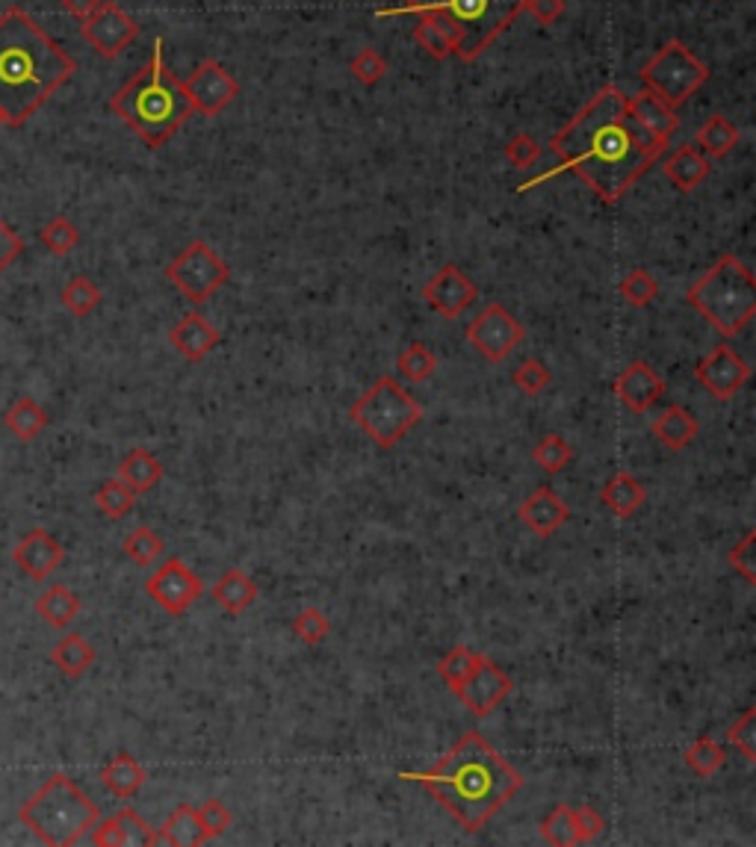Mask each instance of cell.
I'll return each instance as SVG.
<instances>
[{"label": "cell", "instance_id": "1", "mask_svg": "<svg viewBox=\"0 0 756 847\" xmlns=\"http://www.w3.org/2000/svg\"><path fill=\"white\" fill-rule=\"evenodd\" d=\"M562 162L532 181L520 183L527 192L555 174L574 172L591 187L606 204L621 201L627 192L651 172L668 145L653 143L627 110V95L618 87H603L550 143Z\"/></svg>", "mask_w": 756, "mask_h": 847}, {"label": "cell", "instance_id": "2", "mask_svg": "<svg viewBox=\"0 0 756 847\" xmlns=\"http://www.w3.org/2000/svg\"><path fill=\"white\" fill-rule=\"evenodd\" d=\"M429 791L467 833L490 824L508 800L523 789V777L479 733H464L431 771L403 773Z\"/></svg>", "mask_w": 756, "mask_h": 847}, {"label": "cell", "instance_id": "3", "mask_svg": "<svg viewBox=\"0 0 756 847\" xmlns=\"http://www.w3.org/2000/svg\"><path fill=\"white\" fill-rule=\"evenodd\" d=\"M75 75V59L21 7L0 15V118L24 127Z\"/></svg>", "mask_w": 756, "mask_h": 847}, {"label": "cell", "instance_id": "4", "mask_svg": "<svg viewBox=\"0 0 756 847\" xmlns=\"http://www.w3.org/2000/svg\"><path fill=\"white\" fill-rule=\"evenodd\" d=\"M110 110H113L151 151L163 148V145L181 131V124L190 118L192 106L190 101H187L181 80L166 68L163 38L154 42L148 66L115 92L113 101H110Z\"/></svg>", "mask_w": 756, "mask_h": 847}, {"label": "cell", "instance_id": "5", "mask_svg": "<svg viewBox=\"0 0 756 847\" xmlns=\"http://www.w3.org/2000/svg\"><path fill=\"white\" fill-rule=\"evenodd\" d=\"M527 0H405L391 10H379V19L396 15H426L435 12L459 33V54L464 63L479 59L497 36H503L523 12Z\"/></svg>", "mask_w": 756, "mask_h": 847}, {"label": "cell", "instance_id": "6", "mask_svg": "<svg viewBox=\"0 0 756 847\" xmlns=\"http://www.w3.org/2000/svg\"><path fill=\"white\" fill-rule=\"evenodd\" d=\"M101 818L98 803L68 773H54L42 789L21 803L19 821L50 847H71Z\"/></svg>", "mask_w": 756, "mask_h": 847}, {"label": "cell", "instance_id": "7", "mask_svg": "<svg viewBox=\"0 0 756 847\" xmlns=\"http://www.w3.org/2000/svg\"><path fill=\"white\" fill-rule=\"evenodd\" d=\"M686 298L721 337H736L756 316V278L742 260L724 255L689 286Z\"/></svg>", "mask_w": 756, "mask_h": 847}, {"label": "cell", "instance_id": "8", "mask_svg": "<svg viewBox=\"0 0 756 847\" xmlns=\"http://www.w3.org/2000/svg\"><path fill=\"white\" fill-rule=\"evenodd\" d=\"M349 419L375 447L393 449L420 426L422 408L399 381L384 375L349 408Z\"/></svg>", "mask_w": 756, "mask_h": 847}, {"label": "cell", "instance_id": "9", "mask_svg": "<svg viewBox=\"0 0 756 847\" xmlns=\"http://www.w3.org/2000/svg\"><path fill=\"white\" fill-rule=\"evenodd\" d=\"M709 80V68L691 54L680 38L665 42L651 63L642 68V83L647 92L665 101L668 106L686 104L695 92Z\"/></svg>", "mask_w": 756, "mask_h": 847}, {"label": "cell", "instance_id": "10", "mask_svg": "<svg viewBox=\"0 0 756 847\" xmlns=\"http://www.w3.org/2000/svg\"><path fill=\"white\" fill-rule=\"evenodd\" d=\"M166 278L172 281L174 290L187 295L192 305H204L213 293H219L228 284V263L213 251L204 239H192L181 255L166 267Z\"/></svg>", "mask_w": 756, "mask_h": 847}, {"label": "cell", "instance_id": "11", "mask_svg": "<svg viewBox=\"0 0 756 847\" xmlns=\"http://www.w3.org/2000/svg\"><path fill=\"white\" fill-rule=\"evenodd\" d=\"M145 590L166 614L181 618L204 597V581L183 558H166L145 581Z\"/></svg>", "mask_w": 756, "mask_h": 847}, {"label": "cell", "instance_id": "12", "mask_svg": "<svg viewBox=\"0 0 756 847\" xmlns=\"http://www.w3.org/2000/svg\"><path fill=\"white\" fill-rule=\"evenodd\" d=\"M523 337H527V328L503 305H488L467 325V343L479 354H485V361L490 363L506 361L508 354L523 343Z\"/></svg>", "mask_w": 756, "mask_h": 847}, {"label": "cell", "instance_id": "13", "mask_svg": "<svg viewBox=\"0 0 756 847\" xmlns=\"http://www.w3.org/2000/svg\"><path fill=\"white\" fill-rule=\"evenodd\" d=\"M511 688H515L511 676H508L494 658L482 656L479 653L476 662H473V670L464 676V682H461L452 694L459 697L461 705H464L473 718H488V714L511 694Z\"/></svg>", "mask_w": 756, "mask_h": 847}, {"label": "cell", "instance_id": "14", "mask_svg": "<svg viewBox=\"0 0 756 847\" xmlns=\"http://www.w3.org/2000/svg\"><path fill=\"white\" fill-rule=\"evenodd\" d=\"M80 33L95 48V54H101L104 59H115L139 36V24L119 3L101 0L98 10L89 19H83Z\"/></svg>", "mask_w": 756, "mask_h": 847}, {"label": "cell", "instance_id": "15", "mask_svg": "<svg viewBox=\"0 0 756 847\" xmlns=\"http://www.w3.org/2000/svg\"><path fill=\"white\" fill-rule=\"evenodd\" d=\"M187 101H190L192 113H202L207 118L219 115L225 106L240 95V83L225 71L222 63L216 59H204L199 68L192 71L190 80L183 83Z\"/></svg>", "mask_w": 756, "mask_h": 847}, {"label": "cell", "instance_id": "16", "mask_svg": "<svg viewBox=\"0 0 756 847\" xmlns=\"http://www.w3.org/2000/svg\"><path fill=\"white\" fill-rule=\"evenodd\" d=\"M698 381L700 387L715 396L719 402L733 399L742 387L751 379V366L745 363V358L733 349V346L721 343L715 346L712 352L698 363Z\"/></svg>", "mask_w": 756, "mask_h": 847}, {"label": "cell", "instance_id": "17", "mask_svg": "<svg viewBox=\"0 0 756 847\" xmlns=\"http://www.w3.org/2000/svg\"><path fill=\"white\" fill-rule=\"evenodd\" d=\"M422 298L443 319H459L479 298V290L455 263H447V267H441L429 278V284L422 286Z\"/></svg>", "mask_w": 756, "mask_h": 847}, {"label": "cell", "instance_id": "18", "mask_svg": "<svg viewBox=\"0 0 756 847\" xmlns=\"http://www.w3.org/2000/svg\"><path fill=\"white\" fill-rule=\"evenodd\" d=\"M12 562L21 567V573L33 581H45L50 573L59 571V564L66 562V546L45 529H33L15 543Z\"/></svg>", "mask_w": 756, "mask_h": 847}, {"label": "cell", "instance_id": "19", "mask_svg": "<svg viewBox=\"0 0 756 847\" xmlns=\"http://www.w3.org/2000/svg\"><path fill=\"white\" fill-rule=\"evenodd\" d=\"M612 391L630 414H647V410L665 396L668 384H665V379H662L659 372L653 370L647 361H632L630 366L614 379Z\"/></svg>", "mask_w": 756, "mask_h": 847}, {"label": "cell", "instance_id": "20", "mask_svg": "<svg viewBox=\"0 0 756 847\" xmlns=\"http://www.w3.org/2000/svg\"><path fill=\"white\" fill-rule=\"evenodd\" d=\"M92 845L98 847H151L157 845V833L148 827V821L136 810L125 806L106 821L89 829Z\"/></svg>", "mask_w": 756, "mask_h": 847}, {"label": "cell", "instance_id": "21", "mask_svg": "<svg viewBox=\"0 0 756 847\" xmlns=\"http://www.w3.org/2000/svg\"><path fill=\"white\" fill-rule=\"evenodd\" d=\"M627 110H630V115L635 118V124L642 127L644 134L659 145H668L674 131L680 127V118L674 113V106L659 101V98L647 92V89H642L639 95L627 98Z\"/></svg>", "mask_w": 756, "mask_h": 847}, {"label": "cell", "instance_id": "22", "mask_svg": "<svg viewBox=\"0 0 756 847\" xmlns=\"http://www.w3.org/2000/svg\"><path fill=\"white\" fill-rule=\"evenodd\" d=\"M517 517L538 534V538H553L562 526L571 520V508L562 502V496L553 487H538L527 502L520 505Z\"/></svg>", "mask_w": 756, "mask_h": 847}, {"label": "cell", "instance_id": "23", "mask_svg": "<svg viewBox=\"0 0 756 847\" xmlns=\"http://www.w3.org/2000/svg\"><path fill=\"white\" fill-rule=\"evenodd\" d=\"M169 343L174 346V352L181 354V358L199 363L219 346V331L199 310H192L169 331Z\"/></svg>", "mask_w": 756, "mask_h": 847}, {"label": "cell", "instance_id": "24", "mask_svg": "<svg viewBox=\"0 0 756 847\" xmlns=\"http://www.w3.org/2000/svg\"><path fill=\"white\" fill-rule=\"evenodd\" d=\"M709 157L698 151V145H680L677 151L665 160V178L680 192H695L709 178Z\"/></svg>", "mask_w": 756, "mask_h": 847}, {"label": "cell", "instance_id": "25", "mask_svg": "<svg viewBox=\"0 0 756 847\" xmlns=\"http://www.w3.org/2000/svg\"><path fill=\"white\" fill-rule=\"evenodd\" d=\"M700 434V422L691 410L680 408V405H670V408L662 410V417H656L653 422V438L659 440L662 447H668L670 452H680L691 443V440Z\"/></svg>", "mask_w": 756, "mask_h": 847}, {"label": "cell", "instance_id": "26", "mask_svg": "<svg viewBox=\"0 0 756 847\" xmlns=\"http://www.w3.org/2000/svg\"><path fill=\"white\" fill-rule=\"evenodd\" d=\"M148 780V771L131 756V753H119L101 768V782L104 789L119 800H131L136 791L143 789Z\"/></svg>", "mask_w": 756, "mask_h": 847}, {"label": "cell", "instance_id": "27", "mask_svg": "<svg viewBox=\"0 0 756 847\" xmlns=\"http://www.w3.org/2000/svg\"><path fill=\"white\" fill-rule=\"evenodd\" d=\"M211 842L207 833L202 827V818H199V806H190V803H181L178 810L166 818V824L157 833V845H172V847H195Z\"/></svg>", "mask_w": 756, "mask_h": 847}, {"label": "cell", "instance_id": "28", "mask_svg": "<svg viewBox=\"0 0 756 847\" xmlns=\"http://www.w3.org/2000/svg\"><path fill=\"white\" fill-rule=\"evenodd\" d=\"M211 594L213 600L219 602L228 614H242V611L251 609L255 600H258V585H255V579H251L246 571L230 567V571L222 573V579L213 585Z\"/></svg>", "mask_w": 756, "mask_h": 847}, {"label": "cell", "instance_id": "29", "mask_svg": "<svg viewBox=\"0 0 756 847\" xmlns=\"http://www.w3.org/2000/svg\"><path fill=\"white\" fill-rule=\"evenodd\" d=\"M417 27H414V38H417V45H420L429 57L435 59H450L459 48V33L452 24L441 19V15H435V12H426V15H417Z\"/></svg>", "mask_w": 756, "mask_h": 847}, {"label": "cell", "instance_id": "30", "mask_svg": "<svg viewBox=\"0 0 756 847\" xmlns=\"http://www.w3.org/2000/svg\"><path fill=\"white\" fill-rule=\"evenodd\" d=\"M50 662L68 679H80L89 667L95 665V647L80 632H68L66 639H59L50 650Z\"/></svg>", "mask_w": 756, "mask_h": 847}, {"label": "cell", "instance_id": "31", "mask_svg": "<svg viewBox=\"0 0 756 847\" xmlns=\"http://www.w3.org/2000/svg\"><path fill=\"white\" fill-rule=\"evenodd\" d=\"M163 473H166L163 464H160L148 449H134V452L119 464L115 478H122V482H125L136 496H139V494H148L151 487L160 485Z\"/></svg>", "mask_w": 756, "mask_h": 847}, {"label": "cell", "instance_id": "32", "mask_svg": "<svg viewBox=\"0 0 756 847\" xmlns=\"http://www.w3.org/2000/svg\"><path fill=\"white\" fill-rule=\"evenodd\" d=\"M644 499H647V490H644L630 473H618V476L609 478L603 490H600V502H603L614 517H621V520L635 515L644 505Z\"/></svg>", "mask_w": 756, "mask_h": 847}, {"label": "cell", "instance_id": "33", "mask_svg": "<svg viewBox=\"0 0 756 847\" xmlns=\"http://www.w3.org/2000/svg\"><path fill=\"white\" fill-rule=\"evenodd\" d=\"M36 614L48 626L68 629L80 614V597L68 585H50L36 600Z\"/></svg>", "mask_w": 756, "mask_h": 847}, {"label": "cell", "instance_id": "34", "mask_svg": "<svg viewBox=\"0 0 756 847\" xmlns=\"http://www.w3.org/2000/svg\"><path fill=\"white\" fill-rule=\"evenodd\" d=\"M3 426L10 429V434L30 443V440H36L42 431L48 429V414H45V408H42L36 399L21 396V399L12 402V408L3 414Z\"/></svg>", "mask_w": 756, "mask_h": 847}, {"label": "cell", "instance_id": "35", "mask_svg": "<svg viewBox=\"0 0 756 847\" xmlns=\"http://www.w3.org/2000/svg\"><path fill=\"white\" fill-rule=\"evenodd\" d=\"M695 145L707 157H727L738 145L736 124L724 118V115H712V118L700 124V131L695 134Z\"/></svg>", "mask_w": 756, "mask_h": 847}, {"label": "cell", "instance_id": "36", "mask_svg": "<svg viewBox=\"0 0 756 847\" xmlns=\"http://www.w3.org/2000/svg\"><path fill=\"white\" fill-rule=\"evenodd\" d=\"M59 302H63V307H66L71 316H77V319H87V316L95 314L98 305H101V290H98L92 278L77 275L63 286Z\"/></svg>", "mask_w": 756, "mask_h": 847}, {"label": "cell", "instance_id": "37", "mask_svg": "<svg viewBox=\"0 0 756 847\" xmlns=\"http://www.w3.org/2000/svg\"><path fill=\"white\" fill-rule=\"evenodd\" d=\"M682 759H686V765H689L698 777H715V773L724 768L727 753H724V747H721L719 742H712L709 735H700L698 742L682 753Z\"/></svg>", "mask_w": 756, "mask_h": 847}, {"label": "cell", "instance_id": "38", "mask_svg": "<svg viewBox=\"0 0 756 847\" xmlns=\"http://www.w3.org/2000/svg\"><path fill=\"white\" fill-rule=\"evenodd\" d=\"M95 505H98V511L110 517V520H122V517H127L131 511H134L136 494L125 485V482H122V478H110V482H104V485L98 487Z\"/></svg>", "mask_w": 756, "mask_h": 847}, {"label": "cell", "instance_id": "39", "mask_svg": "<svg viewBox=\"0 0 756 847\" xmlns=\"http://www.w3.org/2000/svg\"><path fill=\"white\" fill-rule=\"evenodd\" d=\"M396 370L403 379H408L411 384H422L429 381L438 370V354L431 352L426 343H411L399 358H396Z\"/></svg>", "mask_w": 756, "mask_h": 847}, {"label": "cell", "instance_id": "40", "mask_svg": "<svg viewBox=\"0 0 756 847\" xmlns=\"http://www.w3.org/2000/svg\"><path fill=\"white\" fill-rule=\"evenodd\" d=\"M541 836L544 842L555 847H571L579 845V836H576V821L574 810L567 803H558L544 821H541Z\"/></svg>", "mask_w": 756, "mask_h": 847}, {"label": "cell", "instance_id": "41", "mask_svg": "<svg viewBox=\"0 0 756 847\" xmlns=\"http://www.w3.org/2000/svg\"><path fill=\"white\" fill-rule=\"evenodd\" d=\"M125 555L139 567H151L163 555V538L148 526H139L125 538Z\"/></svg>", "mask_w": 756, "mask_h": 847}, {"label": "cell", "instance_id": "42", "mask_svg": "<svg viewBox=\"0 0 756 847\" xmlns=\"http://www.w3.org/2000/svg\"><path fill=\"white\" fill-rule=\"evenodd\" d=\"M38 242L48 248L50 255L66 258L68 251H75L77 242H80V230H77L66 216H54L45 228L38 230Z\"/></svg>", "mask_w": 756, "mask_h": 847}, {"label": "cell", "instance_id": "43", "mask_svg": "<svg viewBox=\"0 0 756 847\" xmlns=\"http://www.w3.org/2000/svg\"><path fill=\"white\" fill-rule=\"evenodd\" d=\"M532 458H535L538 467L553 476V473H562L574 461V449H571V443L562 434H546L535 447Z\"/></svg>", "mask_w": 756, "mask_h": 847}, {"label": "cell", "instance_id": "44", "mask_svg": "<svg viewBox=\"0 0 756 847\" xmlns=\"http://www.w3.org/2000/svg\"><path fill=\"white\" fill-rule=\"evenodd\" d=\"M621 295L632 307H647L656 302L659 295V284L647 269H630L621 281Z\"/></svg>", "mask_w": 756, "mask_h": 847}, {"label": "cell", "instance_id": "45", "mask_svg": "<svg viewBox=\"0 0 756 847\" xmlns=\"http://www.w3.org/2000/svg\"><path fill=\"white\" fill-rule=\"evenodd\" d=\"M293 632H296V639L307 647H319L323 641L328 639V632H331V623L323 611L316 609V606H307L293 618Z\"/></svg>", "mask_w": 756, "mask_h": 847}, {"label": "cell", "instance_id": "46", "mask_svg": "<svg viewBox=\"0 0 756 847\" xmlns=\"http://www.w3.org/2000/svg\"><path fill=\"white\" fill-rule=\"evenodd\" d=\"M476 656L479 653H473L470 647H464V644H459V647H452L447 656L438 662V676L443 679V686H450L452 691L464 682V676L473 670V662H476Z\"/></svg>", "mask_w": 756, "mask_h": 847}, {"label": "cell", "instance_id": "47", "mask_svg": "<svg viewBox=\"0 0 756 847\" xmlns=\"http://www.w3.org/2000/svg\"><path fill=\"white\" fill-rule=\"evenodd\" d=\"M349 71H352L354 80H361L364 87H375V83L387 75V59L375 48H364L354 54L352 63H349Z\"/></svg>", "mask_w": 756, "mask_h": 847}, {"label": "cell", "instance_id": "48", "mask_svg": "<svg viewBox=\"0 0 756 847\" xmlns=\"http://www.w3.org/2000/svg\"><path fill=\"white\" fill-rule=\"evenodd\" d=\"M511 379H515L517 387L527 393V396H538V393H544L546 387H550L553 372L546 370L541 361H535V358H527V361L517 366Z\"/></svg>", "mask_w": 756, "mask_h": 847}, {"label": "cell", "instance_id": "49", "mask_svg": "<svg viewBox=\"0 0 756 847\" xmlns=\"http://www.w3.org/2000/svg\"><path fill=\"white\" fill-rule=\"evenodd\" d=\"M727 744H733L736 750H742L747 761L756 759V709H747L742 718H738L736 724L730 726L727 733H724Z\"/></svg>", "mask_w": 756, "mask_h": 847}, {"label": "cell", "instance_id": "50", "mask_svg": "<svg viewBox=\"0 0 756 847\" xmlns=\"http://www.w3.org/2000/svg\"><path fill=\"white\" fill-rule=\"evenodd\" d=\"M199 818H202V827L204 833H207V838L225 836L230 827V810L216 798L204 800L202 806H199Z\"/></svg>", "mask_w": 756, "mask_h": 847}, {"label": "cell", "instance_id": "51", "mask_svg": "<svg viewBox=\"0 0 756 847\" xmlns=\"http://www.w3.org/2000/svg\"><path fill=\"white\" fill-rule=\"evenodd\" d=\"M754 541H756V532H747L742 541L730 550L727 555V562L733 564V571H738L742 576H745L751 585L756 581V564H754Z\"/></svg>", "mask_w": 756, "mask_h": 847}, {"label": "cell", "instance_id": "52", "mask_svg": "<svg viewBox=\"0 0 756 847\" xmlns=\"http://www.w3.org/2000/svg\"><path fill=\"white\" fill-rule=\"evenodd\" d=\"M574 821H576V836H579V845H585V842H597V838L606 833L603 815H600L597 810H591V806H576Z\"/></svg>", "mask_w": 756, "mask_h": 847}, {"label": "cell", "instance_id": "53", "mask_svg": "<svg viewBox=\"0 0 756 847\" xmlns=\"http://www.w3.org/2000/svg\"><path fill=\"white\" fill-rule=\"evenodd\" d=\"M506 157L515 169H529V166H535V160L541 157V148H538L532 136L520 134L506 145Z\"/></svg>", "mask_w": 756, "mask_h": 847}, {"label": "cell", "instance_id": "54", "mask_svg": "<svg viewBox=\"0 0 756 847\" xmlns=\"http://www.w3.org/2000/svg\"><path fill=\"white\" fill-rule=\"evenodd\" d=\"M21 251H24V239H21L7 222L0 219V272L10 267L12 260H19Z\"/></svg>", "mask_w": 756, "mask_h": 847}, {"label": "cell", "instance_id": "55", "mask_svg": "<svg viewBox=\"0 0 756 847\" xmlns=\"http://www.w3.org/2000/svg\"><path fill=\"white\" fill-rule=\"evenodd\" d=\"M523 10L532 12L538 24L550 27V24H555V21L565 15V0H527Z\"/></svg>", "mask_w": 756, "mask_h": 847}, {"label": "cell", "instance_id": "56", "mask_svg": "<svg viewBox=\"0 0 756 847\" xmlns=\"http://www.w3.org/2000/svg\"><path fill=\"white\" fill-rule=\"evenodd\" d=\"M98 3H101V0H63V10H66L68 15H75L77 21H83L98 10Z\"/></svg>", "mask_w": 756, "mask_h": 847}, {"label": "cell", "instance_id": "57", "mask_svg": "<svg viewBox=\"0 0 756 847\" xmlns=\"http://www.w3.org/2000/svg\"><path fill=\"white\" fill-rule=\"evenodd\" d=\"M0 127H3V118H0Z\"/></svg>", "mask_w": 756, "mask_h": 847}]
</instances>
